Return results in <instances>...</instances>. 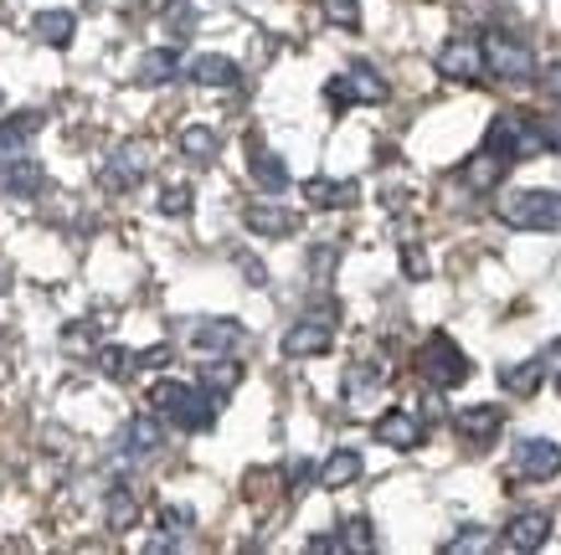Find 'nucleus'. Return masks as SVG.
<instances>
[{"instance_id":"1","label":"nucleus","mask_w":561,"mask_h":555,"mask_svg":"<svg viewBox=\"0 0 561 555\" xmlns=\"http://www.w3.org/2000/svg\"><path fill=\"white\" fill-rule=\"evenodd\" d=\"M150 406L160 417H171L175 427H186V432H206L217 421V391L186 386V381H160L150 391Z\"/></svg>"},{"instance_id":"2","label":"nucleus","mask_w":561,"mask_h":555,"mask_svg":"<svg viewBox=\"0 0 561 555\" xmlns=\"http://www.w3.org/2000/svg\"><path fill=\"white\" fill-rule=\"evenodd\" d=\"M494 217L515 232H561V196L551 190H515L494 206Z\"/></svg>"},{"instance_id":"3","label":"nucleus","mask_w":561,"mask_h":555,"mask_svg":"<svg viewBox=\"0 0 561 555\" xmlns=\"http://www.w3.org/2000/svg\"><path fill=\"white\" fill-rule=\"evenodd\" d=\"M417 375H423L427 386H438V391H454L469 381V355L454 345V339L443 335H427L423 345H417Z\"/></svg>"},{"instance_id":"4","label":"nucleus","mask_w":561,"mask_h":555,"mask_svg":"<svg viewBox=\"0 0 561 555\" xmlns=\"http://www.w3.org/2000/svg\"><path fill=\"white\" fill-rule=\"evenodd\" d=\"M484 150H494L500 160H526V154L541 150V139L530 129V114H494L490 129H484Z\"/></svg>"},{"instance_id":"5","label":"nucleus","mask_w":561,"mask_h":555,"mask_svg":"<svg viewBox=\"0 0 561 555\" xmlns=\"http://www.w3.org/2000/svg\"><path fill=\"white\" fill-rule=\"evenodd\" d=\"M484 62H490V72L505 78V83H530V78H536V57H530V47L511 32L484 36Z\"/></svg>"},{"instance_id":"6","label":"nucleus","mask_w":561,"mask_h":555,"mask_svg":"<svg viewBox=\"0 0 561 555\" xmlns=\"http://www.w3.org/2000/svg\"><path fill=\"white\" fill-rule=\"evenodd\" d=\"M330 345H335V309H330V303H324V309H314V314H305V320L284 335V355H289V360L324 355Z\"/></svg>"},{"instance_id":"7","label":"nucleus","mask_w":561,"mask_h":555,"mask_svg":"<svg viewBox=\"0 0 561 555\" xmlns=\"http://www.w3.org/2000/svg\"><path fill=\"white\" fill-rule=\"evenodd\" d=\"M324 99L335 108H351V103H387V83L376 78L371 62H351V72H341L335 83L324 88Z\"/></svg>"},{"instance_id":"8","label":"nucleus","mask_w":561,"mask_h":555,"mask_svg":"<svg viewBox=\"0 0 561 555\" xmlns=\"http://www.w3.org/2000/svg\"><path fill=\"white\" fill-rule=\"evenodd\" d=\"M438 72L443 78H454V83H479V78L490 72V62H484V42H474V36H454V42H443Z\"/></svg>"},{"instance_id":"9","label":"nucleus","mask_w":561,"mask_h":555,"mask_svg":"<svg viewBox=\"0 0 561 555\" xmlns=\"http://www.w3.org/2000/svg\"><path fill=\"white\" fill-rule=\"evenodd\" d=\"M427 427L417 412H408V406H391L387 417H376V442H387V448H397V453H412V448H423Z\"/></svg>"},{"instance_id":"10","label":"nucleus","mask_w":561,"mask_h":555,"mask_svg":"<svg viewBox=\"0 0 561 555\" xmlns=\"http://www.w3.org/2000/svg\"><path fill=\"white\" fill-rule=\"evenodd\" d=\"M0 185H5L11 196H21V201H32V196H42V190H47V165H42V160H32V154H11V160H5V170H0Z\"/></svg>"},{"instance_id":"11","label":"nucleus","mask_w":561,"mask_h":555,"mask_svg":"<svg viewBox=\"0 0 561 555\" xmlns=\"http://www.w3.org/2000/svg\"><path fill=\"white\" fill-rule=\"evenodd\" d=\"M515 469H520V478H557L561 473V448L551 438H526L520 448H515Z\"/></svg>"},{"instance_id":"12","label":"nucleus","mask_w":561,"mask_h":555,"mask_svg":"<svg viewBox=\"0 0 561 555\" xmlns=\"http://www.w3.org/2000/svg\"><path fill=\"white\" fill-rule=\"evenodd\" d=\"M546 540H551V514H546V509H520V514L505 524V545L520 555L541 551Z\"/></svg>"},{"instance_id":"13","label":"nucleus","mask_w":561,"mask_h":555,"mask_svg":"<svg viewBox=\"0 0 561 555\" xmlns=\"http://www.w3.org/2000/svg\"><path fill=\"white\" fill-rule=\"evenodd\" d=\"M454 427H459V438H469L474 448H484L490 438H500V427H505V406H463L459 417H454Z\"/></svg>"},{"instance_id":"14","label":"nucleus","mask_w":561,"mask_h":555,"mask_svg":"<svg viewBox=\"0 0 561 555\" xmlns=\"http://www.w3.org/2000/svg\"><path fill=\"white\" fill-rule=\"evenodd\" d=\"M242 339H248V329H242L238 320H206L191 329V345L206 355H227V350H238Z\"/></svg>"},{"instance_id":"15","label":"nucleus","mask_w":561,"mask_h":555,"mask_svg":"<svg viewBox=\"0 0 561 555\" xmlns=\"http://www.w3.org/2000/svg\"><path fill=\"white\" fill-rule=\"evenodd\" d=\"M242 221H248V232H257V236H289V232H299V217H294L289 206H273V201H253L248 211H242Z\"/></svg>"},{"instance_id":"16","label":"nucleus","mask_w":561,"mask_h":555,"mask_svg":"<svg viewBox=\"0 0 561 555\" xmlns=\"http://www.w3.org/2000/svg\"><path fill=\"white\" fill-rule=\"evenodd\" d=\"M139 181H145V150H139V144L119 150L103 165V190H135Z\"/></svg>"},{"instance_id":"17","label":"nucleus","mask_w":561,"mask_h":555,"mask_svg":"<svg viewBox=\"0 0 561 555\" xmlns=\"http://www.w3.org/2000/svg\"><path fill=\"white\" fill-rule=\"evenodd\" d=\"M356 196H360L356 181H324V175L305 181V201L320 206V211H341V206H356Z\"/></svg>"},{"instance_id":"18","label":"nucleus","mask_w":561,"mask_h":555,"mask_svg":"<svg viewBox=\"0 0 561 555\" xmlns=\"http://www.w3.org/2000/svg\"><path fill=\"white\" fill-rule=\"evenodd\" d=\"M186 78L202 88H238V62L221 57V51H202V57L186 68Z\"/></svg>"},{"instance_id":"19","label":"nucleus","mask_w":561,"mask_h":555,"mask_svg":"<svg viewBox=\"0 0 561 555\" xmlns=\"http://www.w3.org/2000/svg\"><path fill=\"white\" fill-rule=\"evenodd\" d=\"M175 72H181V51L154 47V51H145V57L135 62V83L139 88H160V83H171Z\"/></svg>"},{"instance_id":"20","label":"nucleus","mask_w":561,"mask_h":555,"mask_svg":"<svg viewBox=\"0 0 561 555\" xmlns=\"http://www.w3.org/2000/svg\"><path fill=\"white\" fill-rule=\"evenodd\" d=\"M124 442H129V453H135V458H154L160 448H165V427H160V417H154V412H139V417H129Z\"/></svg>"},{"instance_id":"21","label":"nucleus","mask_w":561,"mask_h":555,"mask_svg":"<svg viewBox=\"0 0 561 555\" xmlns=\"http://www.w3.org/2000/svg\"><path fill=\"white\" fill-rule=\"evenodd\" d=\"M135 520H139V494L129 484H114L108 488V499H103V524H108L114 535H124Z\"/></svg>"},{"instance_id":"22","label":"nucleus","mask_w":561,"mask_h":555,"mask_svg":"<svg viewBox=\"0 0 561 555\" xmlns=\"http://www.w3.org/2000/svg\"><path fill=\"white\" fill-rule=\"evenodd\" d=\"M248 170H253V181L268 190V196H278V190H289V170H284V160L273 150H263V144H248Z\"/></svg>"},{"instance_id":"23","label":"nucleus","mask_w":561,"mask_h":555,"mask_svg":"<svg viewBox=\"0 0 561 555\" xmlns=\"http://www.w3.org/2000/svg\"><path fill=\"white\" fill-rule=\"evenodd\" d=\"M511 170V160H500L494 150H479L469 165H463V185L469 190H490V185H500V175Z\"/></svg>"},{"instance_id":"24","label":"nucleus","mask_w":561,"mask_h":555,"mask_svg":"<svg viewBox=\"0 0 561 555\" xmlns=\"http://www.w3.org/2000/svg\"><path fill=\"white\" fill-rule=\"evenodd\" d=\"M42 129V114H11V118H0V154L11 160V154L26 150V139Z\"/></svg>"},{"instance_id":"25","label":"nucleus","mask_w":561,"mask_h":555,"mask_svg":"<svg viewBox=\"0 0 561 555\" xmlns=\"http://www.w3.org/2000/svg\"><path fill=\"white\" fill-rule=\"evenodd\" d=\"M356 478H360V453L356 448H335V453L324 458V469H320L324 488H345V484H356Z\"/></svg>"},{"instance_id":"26","label":"nucleus","mask_w":561,"mask_h":555,"mask_svg":"<svg viewBox=\"0 0 561 555\" xmlns=\"http://www.w3.org/2000/svg\"><path fill=\"white\" fill-rule=\"evenodd\" d=\"M546 370H551L546 360H520V366H505V370H500V386L511 391V396H530V391L546 381Z\"/></svg>"},{"instance_id":"27","label":"nucleus","mask_w":561,"mask_h":555,"mask_svg":"<svg viewBox=\"0 0 561 555\" xmlns=\"http://www.w3.org/2000/svg\"><path fill=\"white\" fill-rule=\"evenodd\" d=\"M387 381H391V370H387V366H356L351 375H345V402L360 406V402H366V391L387 386Z\"/></svg>"},{"instance_id":"28","label":"nucleus","mask_w":561,"mask_h":555,"mask_svg":"<svg viewBox=\"0 0 561 555\" xmlns=\"http://www.w3.org/2000/svg\"><path fill=\"white\" fill-rule=\"evenodd\" d=\"M72 26H78V21L68 16V11H42V16H36V36H42V42H47V47H72Z\"/></svg>"},{"instance_id":"29","label":"nucleus","mask_w":561,"mask_h":555,"mask_svg":"<svg viewBox=\"0 0 561 555\" xmlns=\"http://www.w3.org/2000/svg\"><path fill=\"white\" fill-rule=\"evenodd\" d=\"M181 150L191 154V160H211V154L221 150L217 129H206V124H191V129H181Z\"/></svg>"},{"instance_id":"30","label":"nucleus","mask_w":561,"mask_h":555,"mask_svg":"<svg viewBox=\"0 0 561 555\" xmlns=\"http://www.w3.org/2000/svg\"><path fill=\"white\" fill-rule=\"evenodd\" d=\"M135 366H139L135 350H119V345H103V350H99V370L108 375V381H124Z\"/></svg>"},{"instance_id":"31","label":"nucleus","mask_w":561,"mask_h":555,"mask_svg":"<svg viewBox=\"0 0 561 555\" xmlns=\"http://www.w3.org/2000/svg\"><path fill=\"white\" fill-rule=\"evenodd\" d=\"M490 545H494L490 530H479V524H469V530H463V535H454L448 545H443V551H448V555H474V551H490Z\"/></svg>"},{"instance_id":"32","label":"nucleus","mask_w":561,"mask_h":555,"mask_svg":"<svg viewBox=\"0 0 561 555\" xmlns=\"http://www.w3.org/2000/svg\"><path fill=\"white\" fill-rule=\"evenodd\" d=\"M202 381H206V391H232L242 381V370L232 366V360H217V366H206Z\"/></svg>"},{"instance_id":"33","label":"nucleus","mask_w":561,"mask_h":555,"mask_svg":"<svg viewBox=\"0 0 561 555\" xmlns=\"http://www.w3.org/2000/svg\"><path fill=\"white\" fill-rule=\"evenodd\" d=\"M530 129H536V139H541V150H557L561 154V118L530 114Z\"/></svg>"},{"instance_id":"34","label":"nucleus","mask_w":561,"mask_h":555,"mask_svg":"<svg viewBox=\"0 0 561 555\" xmlns=\"http://www.w3.org/2000/svg\"><path fill=\"white\" fill-rule=\"evenodd\" d=\"M324 16L335 21V26H345V32H356V26H360V5H356V0H324Z\"/></svg>"},{"instance_id":"35","label":"nucleus","mask_w":561,"mask_h":555,"mask_svg":"<svg viewBox=\"0 0 561 555\" xmlns=\"http://www.w3.org/2000/svg\"><path fill=\"white\" fill-rule=\"evenodd\" d=\"M341 535H345V551H376L371 520H360V514H356V520H351V524H345Z\"/></svg>"},{"instance_id":"36","label":"nucleus","mask_w":561,"mask_h":555,"mask_svg":"<svg viewBox=\"0 0 561 555\" xmlns=\"http://www.w3.org/2000/svg\"><path fill=\"white\" fill-rule=\"evenodd\" d=\"M196 26V11H191V0H175L171 11H165V32L171 36H186Z\"/></svg>"},{"instance_id":"37","label":"nucleus","mask_w":561,"mask_h":555,"mask_svg":"<svg viewBox=\"0 0 561 555\" xmlns=\"http://www.w3.org/2000/svg\"><path fill=\"white\" fill-rule=\"evenodd\" d=\"M160 211H165V217H186V211H191V190H186V185H165Z\"/></svg>"},{"instance_id":"38","label":"nucleus","mask_w":561,"mask_h":555,"mask_svg":"<svg viewBox=\"0 0 561 555\" xmlns=\"http://www.w3.org/2000/svg\"><path fill=\"white\" fill-rule=\"evenodd\" d=\"M191 520H196L191 509H165V514H160V524H165L171 535H181V530H191Z\"/></svg>"},{"instance_id":"39","label":"nucleus","mask_w":561,"mask_h":555,"mask_svg":"<svg viewBox=\"0 0 561 555\" xmlns=\"http://www.w3.org/2000/svg\"><path fill=\"white\" fill-rule=\"evenodd\" d=\"M309 551H314V555H330V551H345V535H314V540H309Z\"/></svg>"},{"instance_id":"40","label":"nucleus","mask_w":561,"mask_h":555,"mask_svg":"<svg viewBox=\"0 0 561 555\" xmlns=\"http://www.w3.org/2000/svg\"><path fill=\"white\" fill-rule=\"evenodd\" d=\"M62 345H68V350H83V345H93V329H83V324H72L68 335H62Z\"/></svg>"},{"instance_id":"41","label":"nucleus","mask_w":561,"mask_h":555,"mask_svg":"<svg viewBox=\"0 0 561 555\" xmlns=\"http://www.w3.org/2000/svg\"><path fill=\"white\" fill-rule=\"evenodd\" d=\"M546 93H551V99H561V62L546 72Z\"/></svg>"},{"instance_id":"42","label":"nucleus","mask_w":561,"mask_h":555,"mask_svg":"<svg viewBox=\"0 0 561 555\" xmlns=\"http://www.w3.org/2000/svg\"><path fill=\"white\" fill-rule=\"evenodd\" d=\"M546 366H551V375H557V381H561V339H557V345H551V350H546Z\"/></svg>"},{"instance_id":"43","label":"nucleus","mask_w":561,"mask_h":555,"mask_svg":"<svg viewBox=\"0 0 561 555\" xmlns=\"http://www.w3.org/2000/svg\"><path fill=\"white\" fill-rule=\"evenodd\" d=\"M408 273H417V278H423V273H427V263H423V253H412V247H408Z\"/></svg>"},{"instance_id":"44","label":"nucleus","mask_w":561,"mask_h":555,"mask_svg":"<svg viewBox=\"0 0 561 555\" xmlns=\"http://www.w3.org/2000/svg\"><path fill=\"white\" fill-rule=\"evenodd\" d=\"M0 293H5V273H0Z\"/></svg>"}]
</instances>
